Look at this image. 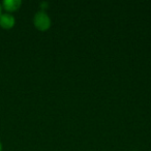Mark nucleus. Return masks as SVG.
<instances>
[{
  "label": "nucleus",
  "instance_id": "f257e3e1",
  "mask_svg": "<svg viewBox=\"0 0 151 151\" xmlns=\"http://www.w3.org/2000/svg\"><path fill=\"white\" fill-rule=\"evenodd\" d=\"M51 18L45 11H38L35 13L33 17V24L35 28H37L40 31H46L51 27Z\"/></svg>",
  "mask_w": 151,
  "mask_h": 151
},
{
  "label": "nucleus",
  "instance_id": "0eeeda50",
  "mask_svg": "<svg viewBox=\"0 0 151 151\" xmlns=\"http://www.w3.org/2000/svg\"><path fill=\"white\" fill-rule=\"evenodd\" d=\"M134 151H136V150H134Z\"/></svg>",
  "mask_w": 151,
  "mask_h": 151
},
{
  "label": "nucleus",
  "instance_id": "f03ea898",
  "mask_svg": "<svg viewBox=\"0 0 151 151\" xmlns=\"http://www.w3.org/2000/svg\"><path fill=\"white\" fill-rule=\"evenodd\" d=\"M15 24L16 19L12 14H1V16H0V27H2L3 29H11L15 26Z\"/></svg>",
  "mask_w": 151,
  "mask_h": 151
},
{
  "label": "nucleus",
  "instance_id": "20e7f679",
  "mask_svg": "<svg viewBox=\"0 0 151 151\" xmlns=\"http://www.w3.org/2000/svg\"><path fill=\"white\" fill-rule=\"evenodd\" d=\"M49 5V3L47 2V1H42V2H40V7H42V11H45V9H47Z\"/></svg>",
  "mask_w": 151,
  "mask_h": 151
},
{
  "label": "nucleus",
  "instance_id": "7ed1b4c3",
  "mask_svg": "<svg viewBox=\"0 0 151 151\" xmlns=\"http://www.w3.org/2000/svg\"><path fill=\"white\" fill-rule=\"evenodd\" d=\"M2 7L6 12H16L21 7V0H4L2 2Z\"/></svg>",
  "mask_w": 151,
  "mask_h": 151
},
{
  "label": "nucleus",
  "instance_id": "423d86ee",
  "mask_svg": "<svg viewBox=\"0 0 151 151\" xmlns=\"http://www.w3.org/2000/svg\"><path fill=\"white\" fill-rule=\"evenodd\" d=\"M1 12H2V5L0 3V16H1Z\"/></svg>",
  "mask_w": 151,
  "mask_h": 151
},
{
  "label": "nucleus",
  "instance_id": "39448f33",
  "mask_svg": "<svg viewBox=\"0 0 151 151\" xmlns=\"http://www.w3.org/2000/svg\"><path fill=\"white\" fill-rule=\"evenodd\" d=\"M0 151H2V143L0 141Z\"/></svg>",
  "mask_w": 151,
  "mask_h": 151
}]
</instances>
